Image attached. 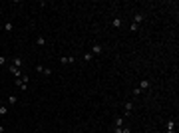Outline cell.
<instances>
[{
	"label": "cell",
	"mask_w": 179,
	"mask_h": 133,
	"mask_svg": "<svg viewBox=\"0 0 179 133\" xmlns=\"http://www.w3.org/2000/svg\"><path fill=\"white\" fill-rule=\"evenodd\" d=\"M143 18H145L143 12H137L134 16V20H131V32H137V28H139V24L143 22Z\"/></svg>",
	"instance_id": "1"
},
{
	"label": "cell",
	"mask_w": 179,
	"mask_h": 133,
	"mask_svg": "<svg viewBox=\"0 0 179 133\" xmlns=\"http://www.w3.org/2000/svg\"><path fill=\"white\" fill-rule=\"evenodd\" d=\"M14 84L18 86V89H20V91H26V89H28V76L16 78V79H14Z\"/></svg>",
	"instance_id": "2"
},
{
	"label": "cell",
	"mask_w": 179,
	"mask_h": 133,
	"mask_svg": "<svg viewBox=\"0 0 179 133\" xmlns=\"http://www.w3.org/2000/svg\"><path fill=\"white\" fill-rule=\"evenodd\" d=\"M6 70H8V72H10L12 76H14V79H16V78H22V72H20V70H18L16 66H12V64H8V66H6Z\"/></svg>",
	"instance_id": "3"
},
{
	"label": "cell",
	"mask_w": 179,
	"mask_h": 133,
	"mask_svg": "<svg viewBox=\"0 0 179 133\" xmlns=\"http://www.w3.org/2000/svg\"><path fill=\"white\" fill-rule=\"evenodd\" d=\"M10 64H12V66H16V68H18V70H20V68L24 66V58H22V56H14V58H12V62H10Z\"/></svg>",
	"instance_id": "4"
},
{
	"label": "cell",
	"mask_w": 179,
	"mask_h": 133,
	"mask_svg": "<svg viewBox=\"0 0 179 133\" xmlns=\"http://www.w3.org/2000/svg\"><path fill=\"white\" fill-rule=\"evenodd\" d=\"M36 72H38V74H42V76H48V78L52 76V70H46V68H44V66H40V64L36 66Z\"/></svg>",
	"instance_id": "5"
},
{
	"label": "cell",
	"mask_w": 179,
	"mask_h": 133,
	"mask_svg": "<svg viewBox=\"0 0 179 133\" xmlns=\"http://www.w3.org/2000/svg\"><path fill=\"white\" fill-rule=\"evenodd\" d=\"M149 88H151V81H149V79H141V81H139V91H147Z\"/></svg>",
	"instance_id": "6"
},
{
	"label": "cell",
	"mask_w": 179,
	"mask_h": 133,
	"mask_svg": "<svg viewBox=\"0 0 179 133\" xmlns=\"http://www.w3.org/2000/svg\"><path fill=\"white\" fill-rule=\"evenodd\" d=\"M60 62L70 66V64H74V62H76V56H62V58H60Z\"/></svg>",
	"instance_id": "7"
},
{
	"label": "cell",
	"mask_w": 179,
	"mask_h": 133,
	"mask_svg": "<svg viewBox=\"0 0 179 133\" xmlns=\"http://www.w3.org/2000/svg\"><path fill=\"white\" fill-rule=\"evenodd\" d=\"M101 52H103V46H101V44H94V46H92V54H94V56H100Z\"/></svg>",
	"instance_id": "8"
},
{
	"label": "cell",
	"mask_w": 179,
	"mask_h": 133,
	"mask_svg": "<svg viewBox=\"0 0 179 133\" xmlns=\"http://www.w3.org/2000/svg\"><path fill=\"white\" fill-rule=\"evenodd\" d=\"M123 111L129 115V113L134 111V101H125V105H123Z\"/></svg>",
	"instance_id": "9"
},
{
	"label": "cell",
	"mask_w": 179,
	"mask_h": 133,
	"mask_svg": "<svg viewBox=\"0 0 179 133\" xmlns=\"http://www.w3.org/2000/svg\"><path fill=\"white\" fill-rule=\"evenodd\" d=\"M12 30H14V24H12L10 20H6V22H4V32H8V34H10Z\"/></svg>",
	"instance_id": "10"
},
{
	"label": "cell",
	"mask_w": 179,
	"mask_h": 133,
	"mask_svg": "<svg viewBox=\"0 0 179 133\" xmlns=\"http://www.w3.org/2000/svg\"><path fill=\"white\" fill-rule=\"evenodd\" d=\"M113 127H123V115H117V117H115V123H113Z\"/></svg>",
	"instance_id": "11"
},
{
	"label": "cell",
	"mask_w": 179,
	"mask_h": 133,
	"mask_svg": "<svg viewBox=\"0 0 179 133\" xmlns=\"http://www.w3.org/2000/svg\"><path fill=\"white\" fill-rule=\"evenodd\" d=\"M122 24H123L122 18H113V20H112V26H113V28H122Z\"/></svg>",
	"instance_id": "12"
},
{
	"label": "cell",
	"mask_w": 179,
	"mask_h": 133,
	"mask_svg": "<svg viewBox=\"0 0 179 133\" xmlns=\"http://www.w3.org/2000/svg\"><path fill=\"white\" fill-rule=\"evenodd\" d=\"M36 44H38V46H44L46 44V38H44V36H36Z\"/></svg>",
	"instance_id": "13"
},
{
	"label": "cell",
	"mask_w": 179,
	"mask_h": 133,
	"mask_svg": "<svg viewBox=\"0 0 179 133\" xmlns=\"http://www.w3.org/2000/svg\"><path fill=\"white\" fill-rule=\"evenodd\" d=\"M4 66H8V58H6V56H0V68H4Z\"/></svg>",
	"instance_id": "14"
},
{
	"label": "cell",
	"mask_w": 179,
	"mask_h": 133,
	"mask_svg": "<svg viewBox=\"0 0 179 133\" xmlns=\"http://www.w3.org/2000/svg\"><path fill=\"white\" fill-rule=\"evenodd\" d=\"M16 103H18L16 95H10V97H8V105H16Z\"/></svg>",
	"instance_id": "15"
},
{
	"label": "cell",
	"mask_w": 179,
	"mask_h": 133,
	"mask_svg": "<svg viewBox=\"0 0 179 133\" xmlns=\"http://www.w3.org/2000/svg\"><path fill=\"white\" fill-rule=\"evenodd\" d=\"M6 113H8V105L2 103V105H0V115H6Z\"/></svg>",
	"instance_id": "16"
},
{
	"label": "cell",
	"mask_w": 179,
	"mask_h": 133,
	"mask_svg": "<svg viewBox=\"0 0 179 133\" xmlns=\"http://www.w3.org/2000/svg\"><path fill=\"white\" fill-rule=\"evenodd\" d=\"M92 58H94V54H92V52H86V54H84V60H86V62H90Z\"/></svg>",
	"instance_id": "17"
},
{
	"label": "cell",
	"mask_w": 179,
	"mask_h": 133,
	"mask_svg": "<svg viewBox=\"0 0 179 133\" xmlns=\"http://www.w3.org/2000/svg\"><path fill=\"white\" fill-rule=\"evenodd\" d=\"M123 133H131V129H129V127H125V125H123Z\"/></svg>",
	"instance_id": "18"
},
{
	"label": "cell",
	"mask_w": 179,
	"mask_h": 133,
	"mask_svg": "<svg viewBox=\"0 0 179 133\" xmlns=\"http://www.w3.org/2000/svg\"><path fill=\"white\" fill-rule=\"evenodd\" d=\"M0 105H2V101H0Z\"/></svg>",
	"instance_id": "19"
}]
</instances>
